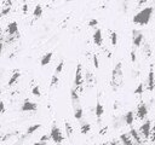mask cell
<instances>
[{
  "mask_svg": "<svg viewBox=\"0 0 155 145\" xmlns=\"http://www.w3.org/2000/svg\"><path fill=\"white\" fill-rule=\"evenodd\" d=\"M85 81H86V85H87L88 88L93 87V85H94V76H93V74L91 71H86V74H85Z\"/></svg>",
  "mask_w": 155,
  "mask_h": 145,
  "instance_id": "15",
  "label": "cell"
},
{
  "mask_svg": "<svg viewBox=\"0 0 155 145\" xmlns=\"http://www.w3.org/2000/svg\"><path fill=\"white\" fill-rule=\"evenodd\" d=\"M150 139H151V141H155V123L153 124V127L150 128V137H149Z\"/></svg>",
  "mask_w": 155,
  "mask_h": 145,
  "instance_id": "31",
  "label": "cell"
},
{
  "mask_svg": "<svg viewBox=\"0 0 155 145\" xmlns=\"http://www.w3.org/2000/svg\"><path fill=\"white\" fill-rule=\"evenodd\" d=\"M148 115V106L144 103H140L137 108V117L139 120H144Z\"/></svg>",
  "mask_w": 155,
  "mask_h": 145,
  "instance_id": "11",
  "label": "cell"
},
{
  "mask_svg": "<svg viewBox=\"0 0 155 145\" xmlns=\"http://www.w3.org/2000/svg\"><path fill=\"white\" fill-rule=\"evenodd\" d=\"M58 81H59V79H58V75H57V74H53V75H52V77H51L50 88H53L54 86H57V85H58Z\"/></svg>",
  "mask_w": 155,
  "mask_h": 145,
  "instance_id": "24",
  "label": "cell"
},
{
  "mask_svg": "<svg viewBox=\"0 0 155 145\" xmlns=\"http://www.w3.org/2000/svg\"><path fill=\"white\" fill-rule=\"evenodd\" d=\"M143 51H144V54H147V57H150L151 56V50H150V45L149 44H144L143 45Z\"/></svg>",
  "mask_w": 155,
  "mask_h": 145,
  "instance_id": "27",
  "label": "cell"
},
{
  "mask_svg": "<svg viewBox=\"0 0 155 145\" xmlns=\"http://www.w3.org/2000/svg\"><path fill=\"white\" fill-rule=\"evenodd\" d=\"M143 39L144 36L140 30H136V29L132 30V44L134 47H139L143 44Z\"/></svg>",
  "mask_w": 155,
  "mask_h": 145,
  "instance_id": "7",
  "label": "cell"
},
{
  "mask_svg": "<svg viewBox=\"0 0 155 145\" xmlns=\"http://www.w3.org/2000/svg\"><path fill=\"white\" fill-rule=\"evenodd\" d=\"M94 114H96V116H97L98 121H101V117H102V116H103V114H104V108H103V105L101 104V102H99V100H98V102H97V104H96Z\"/></svg>",
  "mask_w": 155,
  "mask_h": 145,
  "instance_id": "17",
  "label": "cell"
},
{
  "mask_svg": "<svg viewBox=\"0 0 155 145\" xmlns=\"http://www.w3.org/2000/svg\"><path fill=\"white\" fill-rule=\"evenodd\" d=\"M38 110V104L29 100V99H25L21 106V111L23 112H29V111H36Z\"/></svg>",
  "mask_w": 155,
  "mask_h": 145,
  "instance_id": "8",
  "label": "cell"
},
{
  "mask_svg": "<svg viewBox=\"0 0 155 145\" xmlns=\"http://www.w3.org/2000/svg\"><path fill=\"white\" fill-rule=\"evenodd\" d=\"M128 133L131 134V137H132V139H133V141H134L136 144H142V143H143L142 137H140V134H139L138 130H136L134 128H131Z\"/></svg>",
  "mask_w": 155,
  "mask_h": 145,
  "instance_id": "13",
  "label": "cell"
},
{
  "mask_svg": "<svg viewBox=\"0 0 155 145\" xmlns=\"http://www.w3.org/2000/svg\"><path fill=\"white\" fill-rule=\"evenodd\" d=\"M52 56H53V52H48V53H45V54L42 56L41 60H40V65H41V66H45V65H47V64L51 62V59H52Z\"/></svg>",
  "mask_w": 155,
  "mask_h": 145,
  "instance_id": "16",
  "label": "cell"
},
{
  "mask_svg": "<svg viewBox=\"0 0 155 145\" xmlns=\"http://www.w3.org/2000/svg\"><path fill=\"white\" fill-rule=\"evenodd\" d=\"M154 88H155V75H154L153 66H150V70L148 74V80H147V89L149 92H151V91H154Z\"/></svg>",
  "mask_w": 155,
  "mask_h": 145,
  "instance_id": "10",
  "label": "cell"
},
{
  "mask_svg": "<svg viewBox=\"0 0 155 145\" xmlns=\"http://www.w3.org/2000/svg\"><path fill=\"white\" fill-rule=\"evenodd\" d=\"M28 12V5H23V13Z\"/></svg>",
  "mask_w": 155,
  "mask_h": 145,
  "instance_id": "36",
  "label": "cell"
},
{
  "mask_svg": "<svg viewBox=\"0 0 155 145\" xmlns=\"http://www.w3.org/2000/svg\"><path fill=\"white\" fill-rule=\"evenodd\" d=\"M1 31H2V28H1V27H0V34H1Z\"/></svg>",
  "mask_w": 155,
  "mask_h": 145,
  "instance_id": "39",
  "label": "cell"
},
{
  "mask_svg": "<svg viewBox=\"0 0 155 145\" xmlns=\"http://www.w3.org/2000/svg\"><path fill=\"white\" fill-rule=\"evenodd\" d=\"M148 1H149V0H139V1H138V5H144V4L148 2Z\"/></svg>",
  "mask_w": 155,
  "mask_h": 145,
  "instance_id": "37",
  "label": "cell"
},
{
  "mask_svg": "<svg viewBox=\"0 0 155 145\" xmlns=\"http://www.w3.org/2000/svg\"><path fill=\"white\" fill-rule=\"evenodd\" d=\"M131 60L132 62H136V53H134V51L131 52Z\"/></svg>",
  "mask_w": 155,
  "mask_h": 145,
  "instance_id": "35",
  "label": "cell"
},
{
  "mask_svg": "<svg viewBox=\"0 0 155 145\" xmlns=\"http://www.w3.org/2000/svg\"><path fill=\"white\" fill-rule=\"evenodd\" d=\"M2 112H5V104H4V102H0V114H2Z\"/></svg>",
  "mask_w": 155,
  "mask_h": 145,
  "instance_id": "34",
  "label": "cell"
},
{
  "mask_svg": "<svg viewBox=\"0 0 155 145\" xmlns=\"http://www.w3.org/2000/svg\"><path fill=\"white\" fill-rule=\"evenodd\" d=\"M93 42L97 46H102V44H103V35H102V30L101 29H96V31L93 33Z\"/></svg>",
  "mask_w": 155,
  "mask_h": 145,
  "instance_id": "12",
  "label": "cell"
},
{
  "mask_svg": "<svg viewBox=\"0 0 155 145\" xmlns=\"http://www.w3.org/2000/svg\"><path fill=\"white\" fill-rule=\"evenodd\" d=\"M50 139L54 143V144H61L64 140V135L62 134V130L53 123L50 130Z\"/></svg>",
  "mask_w": 155,
  "mask_h": 145,
  "instance_id": "5",
  "label": "cell"
},
{
  "mask_svg": "<svg viewBox=\"0 0 155 145\" xmlns=\"http://www.w3.org/2000/svg\"><path fill=\"white\" fill-rule=\"evenodd\" d=\"M21 77V72L19 71H15L13 74H12V76L10 77V80H8V83H7V86L8 87H11V86H13L17 81H18V79Z\"/></svg>",
  "mask_w": 155,
  "mask_h": 145,
  "instance_id": "20",
  "label": "cell"
},
{
  "mask_svg": "<svg viewBox=\"0 0 155 145\" xmlns=\"http://www.w3.org/2000/svg\"><path fill=\"white\" fill-rule=\"evenodd\" d=\"M150 128H151V122H150L149 120H147V121L139 127L138 132H139L142 139H145V140L149 139V137H150Z\"/></svg>",
  "mask_w": 155,
  "mask_h": 145,
  "instance_id": "6",
  "label": "cell"
},
{
  "mask_svg": "<svg viewBox=\"0 0 155 145\" xmlns=\"http://www.w3.org/2000/svg\"><path fill=\"white\" fill-rule=\"evenodd\" d=\"M97 24H98V21L97 19H91L90 22H88V27H97Z\"/></svg>",
  "mask_w": 155,
  "mask_h": 145,
  "instance_id": "33",
  "label": "cell"
},
{
  "mask_svg": "<svg viewBox=\"0 0 155 145\" xmlns=\"http://www.w3.org/2000/svg\"><path fill=\"white\" fill-rule=\"evenodd\" d=\"M41 128V124L40 123H36V124H33V126H30V127H28V129H27V132H25V134L23 135V137H29V135H31L33 133H35L38 129H40Z\"/></svg>",
  "mask_w": 155,
  "mask_h": 145,
  "instance_id": "19",
  "label": "cell"
},
{
  "mask_svg": "<svg viewBox=\"0 0 155 145\" xmlns=\"http://www.w3.org/2000/svg\"><path fill=\"white\" fill-rule=\"evenodd\" d=\"M143 89H144V85L140 82V83L137 86V88L134 89V94H142V93H143Z\"/></svg>",
  "mask_w": 155,
  "mask_h": 145,
  "instance_id": "30",
  "label": "cell"
},
{
  "mask_svg": "<svg viewBox=\"0 0 155 145\" xmlns=\"http://www.w3.org/2000/svg\"><path fill=\"white\" fill-rule=\"evenodd\" d=\"M90 130H91V124H90V123H87V122L81 123V127H80L81 134H87Z\"/></svg>",
  "mask_w": 155,
  "mask_h": 145,
  "instance_id": "23",
  "label": "cell"
},
{
  "mask_svg": "<svg viewBox=\"0 0 155 145\" xmlns=\"http://www.w3.org/2000/svg\"><path fill=\"white\" fill-rule=\"evenodd\" d=\"M64 128H65V134H67L68 139H71L73 133H74V129H73L71 124H70L69 122H65V123H64Z\"/></svg>",
  "mask_w": 155,
  "mask_h": 145,
  "instance_id": "22",
  "label": "cell"
},
{
  "mask_svg": "<svg viewBox=\"0 0 155 145\" xmlns=\"http://www.w3.org/2000/svg\"><path fill=\"white\" fill-rule=\"evenodd\" d=\"M33 16H34L35 19H38L42 16V6L41 5H35L34 11H33Z\"/></svg>",
  "mask_w": 155,
  "mask_h": 145,
  "instance_id": "21",
  "label": "cell"
},
{
  "mask_svg": "<svg viewBox=\"0 0 155 145\" xmlns=\"http://www.w3.org/2000/svg\"><path fill=\"white\" fill-rule=\"evenodd\" d=\"M124 85V71H122V63L119 62L114 66L111 71V80H110V86L113 91H117L121 86Z\"/></svg>",
  "mask_w": 155,
  "mask_h": 145,
  "instance_id": "1",
  "label": "cell"
},
{
  "mask_svg": "<svg viewBox=\"0 0 155 145\" xmlns=\"http://www.w3.org/2000/svg\"><path fill=\"white\" fill-rule=\"evenodd\" d=\"M15 35H19L18 31V23L17 22H11L7 24L6 28V36H15Z\"/></svg>",
  "mask_w": 155,
  "mask_h": 145,
  "instance_id": "9",
  "label": "cell"
},
{
  "mask_svg": "<svg viewBox=\"0 0 155 145\" xmlns=\"http://www.w3.org/2000/svg\"><path fill=\"white\" fill-rule=\"evenodd\" d=\"M48 140H50V134H45L40 138V140L36 143V145H45L48 143Z\"/></svg>",
  "mask_w": 155,
  "mask_h": 145,
  "instance_id": "25",
  "label": "cell"
},
{
  "mask_svg": "<svg viewBox=\"0 0 155 145\" xmlns=\"http://www.w3.org/2000/svg\"><path fill=\"white\" fill-rule=\"evenodd\" d=\"M0 128H1V124H0Z\"/></svg>",
  "mask_w": 155,
  "mask_h": 145,
  "instance_id": "40",
  "label": "cell"
},
{
  "mask_svg": "<svg viewBox=\"0 0 155 145\" xmlns=\"http://www.w3.org/2000/svg\"><path fill=\"white\" fill-rule=\"evenodd\" d=\"M70 100H71V106H73V110H74V117L76 120H81L82 115H84V111H82V106H81V103H80L79 93L75 89V87L70 89Z\"/></svg>",
  "mask_w": 155,
  "mask_h": 145,
  "instance_id": "3",
  "label": "cell"
},
{
  "mask_svg": "<svg viewBox=\"0 0 155 145\" xmlns=\"http://www.w3.org/2000/svg\"><path fill=\"white\" fill-rule=\"evenodd\" d=\"M153 11H154V8L151 6L140 10L137 14L133 16V18H132L133 23L138 24V25H147V24H149V22L151 19V16H153Z\"/></svg>",
  "mask_w": 155,
  "mask_h": 145,
  "instance_id": "2",
  "label": "cell"
},
{
  "mask_svg": "<svg viewBox=\"0 0 155 145\" xmlns=\"http://www.w3.org/2000/svg\"><path fill=\"white\" fill-rule=\"evenodd\" d=\"M2 48H4V42H0V54L2 52Z\"/></svg>",
  "mask_w": 155,
  "mask_h": 145,
  "instance_id": "38",
  "label": "cell"
},
{
  "mask_svg": "<svg viewBox=\"0 0 155 145\" xmlns=\"http://www.w3.org/2000/svg\"><path fill=\"white\" fill-rule=\"evenodd\" d=\"M120 139H121V143H122V144H126V145H132V144H134V141H133V139H132V137H131L130 133H122V134L120 135Z\"/></svg>",
  "mask_w": 155,
  "mask_h": 145,
  "instance_id": "14",
  "label": "cell"
},
{
  "mask_svg": "<svg viewBox=\"0 0 155 145\" xmlns=\"http://www.w3.org/2000/svg\"><path fill=\"white\" fill-rule=\"evenodd\" d=\"M31 93H33V95H35V97H40L41 95V92H40V87L36 85V86H34L33 88H31Z\"/></svg>",
  "mask_w": 155,
  "mask_h": 145,
  "instance_id": "29",
  "label": "cell"
},
{
  "mask_svg": "<svg viewBox=\"0 0 155 145\" xmlns=\"http://www.w3.org/2000/svg\"><path fill=\"white\" fill-rule=\"evenodd\" d=\"M93 65L96 69L99 68V60H98V56L97 54H93Z\"/></svg>",
  "mask_w": 155,
  "mask_h": 145,
  "instance_id": "32",
  "label": "cell"
},
{
  "mask_svg": "<svg viewBox=\"0 0 155 145\" xmlns=\"http://www.w3.org/2000/svg\"><path fill=\"white\" fill-rule=\"evenodd\" d=\"M110 41H111L113 46H116V44H117V34H116V31H111L110 33Z\"/></svg>",
  "mask_w": 155,
  "mask_h": 145,
  "instance_id": "26",
  "label": "cell"
},
{
  "mask_svg": "<svg viewBox=\"0 0 155 145\" xmlns=\"http://www.w3.org/2000/svg\"><path fill=\"white\" fill-rule=\"evenodd\" d=\"M124 120H125V123L126 124L132 126V123L134 121V114H133V111H127L126 115L124 116Z\"/></svg>",
  "mask_w": 155,
  "mask_h": 145,
  "instance_id": "18",
  "label": "cell"
},
{
  "mask_svg": "<svg viewBox=\"0 0 155 145\" xmlns=\"http://www.w3.org/2000/svg\"><path fill=\"white\" fill-rule=\"evenodd\" d=\"M63 66H64V60H61V62L58 63V65L56 66V70H54V74H57V75H59V74L62 72V70H63Z\"/></svg>",
  "mask_w": 155,
  "mask_h": 145,
  "instance_id": "28",
  "label": "cell"
},
{
  "mask_svg": "<svg viewBox=\"0 0 155 145\" xmlns=\"http://www.w3.org/2000/svg\"><path fill=\"white\" fill-rule=\"evenodd\" d=\"M74 86L78 93L82 92V86H84V77H82V65L81 63H78L76 70H75V77H74Z\"/></svg>",
  "mask_w": 155,
  "mask_h": 145,
  "instance_id": "4",
  "label": "cell"
}]
</instances>
